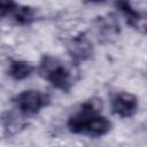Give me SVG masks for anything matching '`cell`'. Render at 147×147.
Masks as SVG:
<instances>
[{
  "instance_id": "obj_1",
  "label": "cell",
  "mask_w": 147,
  "mask_h": 147,
  "mask_svg": "<svg viewBox=\"0 0 147 147\" xmlns=\"http://www.w3.org/2000/svg\"><path fill=\"white\" fill-rule=\"evenodd\" d=\"M39 74L57 90L67 92L72 85L69 70L55 57L44 56L39 65Z\"/></svg>"
},
{
  "instance_id": "obj_2",
  "label": "cell",
  "mask_w": 147,
  "mask_h": 147,
  "mask_svg": "<svg viewBox=\"0 0 147 147\" xmlns=\"http://www.w3.org/2000/svg\"><path fill=\"white\" fill-rule=\"evenodd\" d=\"M48 102L47 95L37 90H26L16 96V105L18 109L25 115L37 114Z\"/></svg>"
},
{
  "instance_id": "obj_3",
  "label": "cell",
  "mask_w": 147,
  "mask_h": 147,
  "mask_svg": "<svg viewBox=\"0 0 147 147\" xmlns=\"http://www.w3.org/2000/svg\"><path fill=\"white\" fill-rule=\"evenodd\" d=\"M111 109L119 117H131L138 110V99L131 93L119 92L111 100Z\"/></svg>"
},
{
  "instance_id": "obj_4",
  "label": "cell",
  "mask_w": 147,
  "mask_h": 147,
  "mask_svg": "<svg viewBox=\"0 0 147 147\" xmlns=\"http://www.w3.org/2000/svg\"><path fill=\"white\" fill-rule=\"evenodd\" d=\"M68 51L75 61H85L91 57L93 53V47L90 40L84 34H80L70 40L68 45Z\"/></svg>"
},
{
  "instance_id": "obj_5",
  "label": "cell",
  "mask_w": 147,
  "mask_h": 147,
  "mask_svg": "<svg viewBox=\"0 0 147 147\" xmlns=\"http://www.w3.org/2000/svg\"><path fill=\"white\" fill-rule=\"evenodd\" d=\"M34 68L30 62L26 61H13L9 65L8 74L9 76L15 80H23L28 78L32 72Z\"/></svg>"
},
{
  "instance_id": "obj_6",
  "label": "cell",
  "mask_w": 147,
  "mask_h": 147,
  "mask_svg": "<svg viewBox=\"0 0 147 147\" xmlns=\"http://www.w3.org/2000/svg\"><path fill=\"white\" fill-rule=\"evenodd\" d=\"M117 7L118 9L126 16V18L129 20V22L131 24H136L138 23V21L140 20L139 17V13H137L130 5V2L127 0H117Z\"/></svg>"
},
{
  "instance_id": "obj_7",
  "label": "cell",
  "mask_w": 147,
  "mask_h": 147,
  "mask_svg": "<svg viewBox=\"0 0 147 147\" xmlns=\"http://www.w3.org/2000/svg\"><path fill=\"white\" fill-rule=\"evenodd\" d=\"M14 17L21 24H28L33 20V11H32V9H30L28 7H20L17 9H15Z\"/></svg>"
},
{
  "instance_id": "obj_8",
  "label": "cell",
  "mask_w": 147,
  "mask_h": 147,
  "mask_svg": "<svg viewBox=\"0 0 147 147\" xmlns=\"http://www.w3.org/2000/svg\"><path fill=\"white\" fill-rule=\"evenodd\" d=\"M14 9V0H0V14Z\"/></svg>"
},
{
  "instance_id": "obj_9",
  "label": "cell",
  "mask_w": 147,
  "mask_h": 147,
  "mask_svg": "<svg viewBox=\"0 0 147 147\" xmlns=\"http://www.w3.org/2000/svg\"><path fill=\"white\" fill-rule=\"evenodd\" d=\"M87 1H90V2H94V3H95V2H103L105 0H87Z\"/></svg>"
}]
</instances>
